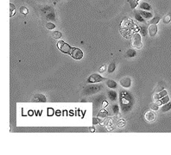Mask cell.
Wrapping results in <instances>:
<instances>
[{"label":"cell","mask_w":171,"mask_h":155,"mask_svg":"<svg viewBox=\"0 0 171 155\" xmlns=\"http://www.w3.org/2000/svg\"><path fill=\"white\" fill-rule=\"evenodd\" d=\"M170 109H171V103L168 102V103H165V104H162V112H167V111H168V110H170Z\"/></svg>","instance_id":"15"},{"label":"cell","mask_w":171,"mask_h":155,"mask_svg":"<svg viewBox=\"0 0 171 155\" xmlns=\"http://www.w3.org/2000/svg\"><path fill=\"white\" fill-rule=\"evenodd\" d=\"M56 1H58V0H56Z\"/></svg>","instance_id":"38"},{"label":"cell","mask_w":171,"mask_h":155,"mask_svg":"<svg viewBox=\"0 0 171 155\" xmlns=\"http://www.w3.org/2000/svg\"><path fill=\"white\" fill-rule=\"evenodd\" d=\"M139 14L141 15L142 16H143V19H151L153 17V15H152V13L151 12H148V11H146V10H140L139 11Z\"/></svg>","instance_id":"10"},{"label":"cell","mask_w":171,"mask_h":155,"mask_svg":"<svg viewBox=\"0 0 171 155\" xmlns=\"http://www.w3.org/2000/svg\"><path fill=\"white\" fill-rule=\"evenodd\" d=\"M53 115H54V110L52 108H49V110H48V116H53Z\"/></svg>","instance_id":"31"},{"label":"cell","mask_w":171,"mask_h":155,"mask_svg":"<svg viewBox=\"0 0 171 155\" xmlns=\"http://www.w3.org/2000/svg\"><path fill=\"white\" fill-rule=\"evenodd\" d=\"M56 115H57V116H59V115H60V110H57V111H56Z\"/></svg>","instance_id":"36"},{"label":"cell","mask_w":171,"mask_h":155,"mask_svg":"<svg viewBox=\"0 0 171 155\" xmlns=\"http://www.w3.org/2000/svg\"><path fill=\"white\" fill-rule=\"evenodd\" d=\"M160 102H161V104H165V103L169 102V97L168 96H165V97H163L162 98L160 99Z\"/></svg>","instance_id":"24"},{"label":"cell","mask_w":171,"mask_h":155,"mask_svg":"<svg viewBox=\"0 0 171 155\" xmlns=\"http://www.w3.org/2000/svg\"><path fill=\"white\" fill-rule=\"evenodd\" d=\"M131 45L133 47L137 49H141L143 47V43H142V38L138 33H135L131 37Z\"/></svg>","instance_id":"1"},{"label":"cell","mask_w":171,"mask_h":155,"mask_svg":"<svg viewBox=\"0 0 171 155\" xmlns=\"http://www.w3.org/2000/svg\"><path fill=\"white\" fill-rule=\"evenodd\" d=\"M137 1H138V0H137Z\"/></svg>","instance_id":"39"},{"label":"cell","mask_w":171,"mask_h":155,"mask_svg":"<svg viewBox=\"0 0 171 155\" xmlns=\"http://www.w3.org/2000/svg\"><path fill=\"white\" fill-rule=\"evenodd\" d=\"M170 22H171V12L168 13V14L164 16V18H163V23L168 24V23H169Z\"/></svg>","instance_id":"18"},{"label":"cell","mask_w":171,"mask_h":155,"mask_svg":"<svg viewBox=\"0 0 171 155\" xmlns=\"http://www.w3.org/2000/svg\"><path fill=\"white\" fill-rule=\"evenodd\" d=\"M98 116H99V117L105 118V117H106V116H108V112H107L105 110L102 109V110H101V111H99V113L98 114Z\"/></svg>","instance_id":"21"},{"label":"cell","mask_w":171,"mask_h":155,"mask_svg":"<svg viewBox=\"0 0 171 155\" xmlns=\"http://www.w3.org/2000/svg\"><path fill=\"white\" fill-rule=\"evenodd\" d=\"M105 84H106V85L108 86L109 88H111V89H116L117 86H118L116 82H115L114 80H111V79H107Z\"/></svg>","instance_id":"12"},{"label":"cell","mask_w":171,"mask_h":155,"mask_svg":"<svg viewBox=\"0 0 171 155\" xmlns=\"http://www.w3.org/2000/svg\"><path fill=\"white\" fill-rule=\"evenodd\" d=\"M129 3H130V8L131 9H135L137 7V5H138L137 0H129Z\"/></svg>","instance_id":"22"},{"label":"cell","mask_w":171,"mask_h":155,"mask_svg":"<svg viewBox=\"0 0 171 155\" xmlns=\"http://www.w3.org/2000/svg\"><path fill=\"white\" fill-rule=\"evenodd\" d=\"M70 55L74 60H81L82 57H83V52L80 48H73Z\"/></svg>","instance_id":"4"},{"label":"cell","mask_w":171,"mask_h":155,"mask_svg":"<svg viewBox=\"0 0 171 155\" xmlns=\"http://www.w3.org/2000/svg\"><path fill=\"white\" fill-rule=\"evenodd\" d=\"M128 22H129V20H127V19H125V20H124V21L122 22L121 25H122V27H127V26H128Z\"/></svg>","instance_id":"30"},{"label":"cell","mask_w":171,"mask_h":155,"mask_svg":"<svg viewBox=\"0 0 171 155\" xmlns=\"http://www.w3.org/2000/svg\"><path fill=\"white\" fill-rule=\"evenodd\" d=\"M115 69H116V64H115L114 62H111L109 64L108 68H107V71H108L109 73H112V72L115 71Z\"/></svg>","instance_id":"17"},{"label":"cell","mask_w":171,"mask_h":155,"mask_svg":"<svg viewBox=\"0 0 171 155\" xmlns=\"http://www.w3.org/2000/svg\"><path fill=\"white\" fill-rule=\"evenodd\" d=\"M120 122H121V123H118V127H122V126L124 125V121H120Z\"/></svg>","instance_id":"35"},{"label":"cell","mask_w":171,"mask_h":155,"mask_svg":"<svg viewBox=\"0 0 171 155\" xmlns=\"http://www.w3.org/2000/svg\"><path fill=\"white\" fill-rule=\"evenodd\" d=\"M168 95V92H167V91H165V90H163L161 92L159 93H155V94L153 95V99H154V101H157V100H160L161 98H162L163 97H165V96Z\"/></svg>","instance_id":"9"},{"label":"cell","mask_w":171,"mask_h":155,"mask_svg":"<svg viewBox=\"0 0 171 155\" xmlns=\"http://www.w3.org/2000/svg\"><path fill=\"white\" fill-rule=\"evenodd\" d=\"M134 17H135V19L137 21V22H144V19H143V16L139 14V12L136 13V14L134 15Z\"/></svg>","instance_id":"20"},{"label":"cell","mask_w":171,"mask_h":155,"mask_svg":"<svg viewBox=\"0 0 171 155\" xmlns=\"http://www.w3.org/2000/svg\"><path fill=\"white\" fill-rule=\"evenodd\" d=\"M99 122H100V121H99V119H97V118H93V125L99 123Z\"/></svg>","instance_id":"32"},{"label":"cell","mask_w":171,"mask_h":155,"mask_svg":"<svg viewBox=\"0 0 171 155\" xmlns=\"http://www.w3.org/2000/svg\"><path fill=\"white\" fill-rule=\"evenodd\" d=\"M52 35H53V37L55 38V39H60L61 36H62V34L59 31H54V33Z\"/></svg>","instance_id":"23"},{"label":"cell","mask_w":171,"mask_h":155,"mask_svg":"<svg viewBox=\"0 0 171 155\" xmlns=\"http://www.w3.org/2000/svg\"><path fill=\"white\" fill-rule=\"evenodd\" d=\"M138 5H139V8L141 9L142 10L149 11L151 9V6L148 3H146V2H141L140 3H138Z\"/></svg>","instance_id":"11"},{"label":"cell","mask_w":171,"mask_h":155,"mask_svg":"<svg viewBox=\"0 0 171 155\" xmlns=\"http://www.w3.org/2000/svg\"><path fill=\"white\" fill-rule=\"evenodd\" d=\"M108 97H109V98H110L111 101H115L117 99V97H118V94H117L116 91H110L108 92Z\"/></svg>","instance_id":"13"},{"label":"cell","mask_w":171,"mask_h":155,"mask_svg":"<svg viewBox=\"0 0 171 155\" xmlns=\"http://www.w3.org/2000/svg\"><path fill=\"white\" fill-rule=\"evenodd\" d=\"M16 13V7L13 3H10V17H12Z\"/></svg>","instance_id":"16"},{"label":"cell","mask_w":171,"mask_h":155,"mask_svg":"<svg viewBox=\"0 0 171 155\" xmlns=\"http://www.w3.org/2000/svg\"><path fill=\"white\" fill-rule=\"evenodd\" d=\"M146 121H148V122H154L155 120V117H156V116H155V114L154 112L152 111H147L145 113V116H144Z\"/></svg>","instance_id":"8"},{"label":"cell","mask_w":171,"mask_h":155,"mask_svg":"<svg viewBox=\"0 0 171 155\" xmlns=\"http://www.w3.org/2000/svg\"><path fill=\"white\" fill-rule=\"evenodd\" d=\"M32 101L35 103H45L47 102V97L43 94H36L32 97Z\"/></svg>","instance_id":"5"},{"label":"cell","mask_w":171,"mask_h":155,"mask_svg":"<svg viewBox=\"0 0 171 155\" xmlns=\"http://www.w3.org/2000/svg\"><path fill=\"white\" fill-rule=\"evenodd\" d=\"M105 66H102L100 68H99V72H105Z\"/></svg>","instance_id":"34"},{"label":"cell","mask_w":171,"mask_h":155,"mask_svg":"<svg viewBox=\"0 0 171 155\" xmlns=\"http://www.w3.org/2000/svg\"><path fill=\"white\" fill-rule=\"evenodd\" d=\"M121 86H123L124 88H129L130 87V85H131V79H130V78H123L120 79L119 81Z\"/></svg>","instance_id":"6"},{"label":"cell","mask_w":171,"mask_h":155,"mask_svg":"<svg viewBox=\"0 0 171 155\" xmlns=\"http://www.w3.org/2000/svg\"><path fill=\"white\" fill-rule=\"evenodd\" d=\"M160 19H161V17L159 16H154V17H152V18H151L150 20L149 21V24H157L159 22H160Z\"/></svg>","instance_id":"14"},{"label":"cell","mask_w":171,"mask_h":155,"mask_svg":"<svg viewBox=\"0 0 171 155\" xmlns=\"http://www.w3.org/2000/svg\"><path fill=\"white\" fill-rule=\"evenodd\" d=\"M105 79V78L100 76L99 74L93 73L87 78V82L88 83H99V82H102Z\"/></svg>","instance_id":"3"},{"label":"cell","mask_w":171,"mask_h":155,"mask_svg":"<svg viewBox=\"0 0 171 155\" xmlns=\"http://www.w3.org/2000/svg\"><path fill=\"white\" fill-rule=\"evenodd\" d=\"M126 55H127L128 57H130V58H131V57H135L136 55H137V52L135 50H133V49H129L126 52Z\"/></svg>","instance_id":"19"},{"label":"cell","mask_w":171,"mask_h":155,"mask_svg":"<svg viewBox=\"0 0 171 155\" xmlns=\"http://www.w3.org/2000/svg\"><path fill=\"white\" fill-rule=\"evenodd\" d=\"M46 16H47V18L49 19V20H54V19H55V12H54V11H51V12L48 13Z\"/></svg>","instance_id":"25"},{"label":"cell","mask_w":171,"mask_h":155,"mask_svg":"<svg viewBox=\"0 0 171 155\" xmlns=\"http://www.w3.org/2000/svg\"><path fill=\"white\" fill-rule=\"evenodd\" d=\"M158 106H159V105H157L155 103H151V104H150V108L152 109L153 110H158Z\"/></svg>","instance_id":"29"},{"label":"cell","mask_w":171,"mask_h":155,"mask_svg":"<svg viewBox=\"0 0 171 155\" xmlns=\"http://www.w3.org/2000/svg\"><path fill=\"white\" fill-rule=\"evenodd\" d=\"M20 12L22 13V14H24V15H27L29 13V9H27L25 6H22L20 8Z\"/></svg>","instance_id":"27"},{"label":"cell","mask_w":171,"mask_h":155,"mask_svg":"<svg viewBox=\"0 0 171 155\" xmlns=\"http://www.w3.org/2000/svg\"><path fill=\"white\" fill-rule=\"evenodd\" d=\"M57 47L60 50L64 53H68V54H71V52L73 50V47H70L68 43H65L63 41H60L57 43Z\"/></svg>","instance_id":"2"},{"label":"cell","mask_w":171,"mask_h":155,"mask_svg":"<svg viewBox=\"0 0 171 155\" xmlns=\"http://www.w3.org/2000/svg\"><path fill=\"white\" fill-rule=\"evenodd\" d=\"M46 27H47L48 29L52 30L55 28V25L54 23H52V22H47V23H46Z\"/></svg>","instance_id":"28"},{"label":"cell","mask_w":171,"mask_h":155,"mask_svg":"<svg viewBox=\"0 0 171 155\" xmlns=\"http://www.w3.org/2000/svg\"><path fill=\"white\" fill-rule=\"evenodd\" d=\"M107 105H108V103H107L106 101H104L102 105H101V109H105V107H106Z\"/></svg>","instance_id":"33"},{"label":"cell","mask_w":171,"mask_h":155,"mask_svg":"<svg viewBox=\"0 0 171 155\" xmlns=\"http://www.w3.org/2000/svg\"><path fill=\"white\" fill-rule=\"evenodd\" d=\"M111 110H112V112H113V114H118V110H119V108H118V106L117 104H113L112 105V107H111Z\"/></svg>","instance_id":"26"},{"label":"cell","mask_w":171,"mask_h":155,"mask_svg":"<svg viewBox=\"0 0 171 155\" xmlns=\"http://www.w3.org/2000/svg\"><path fill=\"white\" fill-rule=\"evenodd\" d=\"M148 33H149V36L154 37L155 34H157V26L156 24H150L148 27Z\"/></svg>","instance_id":"7"},{"label":"cell","mask_w":171,"mask_h":155,"mask_svg":"<svg viewBox=\"0 0 171 155\" xmlns=\"http://www.w3.org/2000/svg\"><path fill=\"white\" fill-rule=\"evenodd\" d=\"M90 130H91V132H93L94 131V129H93V128H90Z\"/></svg>","instance_id":"37"}]
</instances>
